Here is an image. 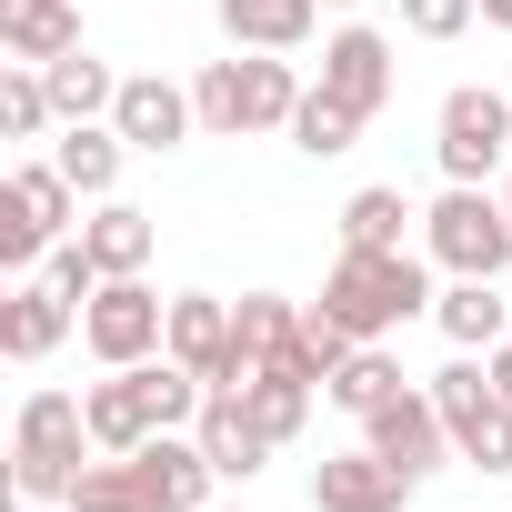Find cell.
Returning a JSON list of instances; mask_svg holds the SVG:
<instances>
[{
  "mask_svg": "<svg viewBox=\"0 0 512 512\" xmlns=\"http://www.w3.org/2000/svg\"><path fill=\"white\" fill-rule=\"evenodd\" d=\"M41 272H51L71 302H91V292H101V262H91V241H81V231H71V241H51V262H41Z\"/></svg>",
  "mask_w": 512,
  "mask_h": 512,
  "instance_id": "cell-32",
  "label": "cell"
},
{
  "mask_svg": "<svg viewBox=\"0 0 512 512\" xmlns=\"http://www.w3.org/2000/svg\"><path fill=\"white\" fill-rule=\"evenodd\" d=\"M141 492H151V512H211V452H201V432H151L141 452Z\"/></svg>",
  "mask_w": 512,
  "mask_h": 512,
  "instance_id": "cell-14",
  "label": "cell"
},
{
  "mask_svg": "<svg viewBox=\"0 0 512 512\" xmlns=\"http://www.w3.org/2000/svg\"><path fill=\"white\" fill-rule=\"evenodd\" d=\"M422 251L452 282H502L512 272V201L492 181H442V201L422 211Z\"/></svg>",
  "mask_w": 512,
  "mask_h": 512,
  "instance_id": "cell-4",
  "label": "cell"
},
{
  "mask_svg": "<svg viewBox=\"0 0 512 512\" xmlns=\"http://www.w3.org/2000/svg\"><path fill=\"white\" fill-rule=\"evenodd\" d=\"M71 512H151V492H141V462H131V452H101V462H81V482H71Z\"/></svg>",
  "mask_w": 512,
  "mask_h": 512,
  "instance_id": "cell-29",
  "label": "cell"
},
{
  "mask_svg": "<svg viewBox=\"0 0 512 512\" xmlns=\"http://www.w3.org/2000/svg\"><path fill=\"white\" fill-rule=\"evenodd\" d=\"M502 151H512V101L482 91V81L442 91V111H432V161H442V181H492Z\"/></svg>",
  "mask_w": 512,
  "mask_h": 512,
  "instance_id": "cell-8",
  "label": "cell"
},
{
  "mask_svg": "<svg viewBox=\"0 0 512 512\" xmlns=\"http://www.w3.org/2000/svg\"><path fill=\"white\" fill-rule=\"evenodd\" d=\"M322 11H362V0H322Z\"/></svg>",
  "mask_w": 512,
  "mask_h": 512,
  "instance_id": "cell-35",
  "label": "cell"
},
{
  "mask_svg": "<svg viewBox=\"0 0 512 512\" xmlns=\"http://www.w3.org/2000/svg\"><path fill=\"white\" fill-rule=\"evenodd\" d=\"M322 91H332V101H352V111L372 121V111L392 101V41H382L372 21H342V31L322 41Z\"/></svg>",
  "mask_w": 512,
  "mask_h": 512,
  "instance_id": "cell-13",
  "label": "cell"
},
{
  "mask_svg": "<svg viewBox=\"0 0 512 512\" xmlns=\"http://www.w3.org/2000/svg\"><path fill=\"white\" fill-rule=\"evenodd\" d=\"M0 131H11V141H41V131H61L41 61H0Z\"/></svg>",
  "mask_w": 512,
  "mask_h": 512,
  "instance_id": "cell-28",
  "label": "cell"
},
{
  "mask_svg": "<svg viewBox=\"0 0 512 512\" xmlns=\"http://www.w3.org/2000/svg\"><path fill=\"white\" fill-rule=\"evenodd\" d=\"M432 322H442L452 352H492V342H512V312H502L492 282H452V292L432 302Z\"/></svg>",
  "mask_w": 512,
  "mask_h": 512,
  "instance_id": "cell-24",
  "label": "cell"
},
{
  "mask_svg": "<svg viewBox=\"0 0 512 512\" xmlns=\"http://www.w3.org/2000/svg\"><path fill=\"white\" fill-rule=\"evenodd\" d=\"M241 402H251V422H262L272 442H292V432L312 422V382H302V372H251Z\"/></svg>",
  "mask_w": 512,
  "mask_h": 512,
  "instance_id": "cell-30",
  "label": "cell"
},
{
  "mask_svg": "<svg viewBox=\"0 0 512 512\" xmlns=\"http://www.w3.org/2000/svg\"><path fill=\"white\" fill-rule=\"evenodd\" d=\"M482 362H492V382H502V402H512V342H492Z\"/></svg>",
  "mask_w": 512,
  "mask_h": 512,
  "instance_id": "cell-33",
  "label": "cell"
},
{
  "mask_svg": "<svg viewBox=\"0 0 512 512\" xmlns=\"http://www.w3.org/2000/svg\"><path fill=\"white\" fill-rule=\"evenodd\" d=\"M412 221H422V211H412L392 181H362V191L342 201V251H412V241H402Z\"/></svg>",
  "mask_w": 512,
  "mask_h": 512,
  "instance_id": "cell-23",
  "label": "cell"
},
{
  "mask_svg": "<svg viewBox=\"0 0 512 512\" xmlns=\"http://www.w3.org/2000/svg\"><path fill=\"white\" fill-rule=\"evenodd\" d=\"M432 402H442V422H452V462H472V472H512V402H502L492 362L452 352V362L432 372Z\"/></svg>",
  "mask_w": 512,
  "mask_h": 512,
  "instance_id": "cell-6",
  "label": "cell"
},
{
  "mask_svg": "<svg viewBox=\"0 0 512 512\" xmlns=\"http://www.w3.org/2000/svg\"><path fill=\"white\" fill-rule=\"evenodd\" d=\"M81 241H91V262H101V282H121V272H141L151 251H161V221L141 211V201H91V221H81Z\"/></svg>",
  "mask_w": 512,
  "mask_h": 512,
  "instance_id": "cell-18",
  "label": "cell"
},
{
  "mask_svg": "<svg viewBox=\"0 0 512 512\" xmlns=\"http://www.w3.org/2000/svg\"><path fill=\"white\" fill-rule=\"evenodd\" d=\"M81 342H91V362H101V372L151 362V352L171 342V302H161L141 272H121V282H101V292L81 302Z\"/></svg>",
  "mask_w": 512,
  "mask_h": 512,
  "instance_id": "cell-7",
  "label": "cell"
},
{
  "mask_svg": "<svg viewBox=\"0 0 512 512\" xmlns=\"http://www.w3.org/2000/svg\"><path fill=\"white\" fill-rule=\"evenodd\" d=\"M0 51H11V61L81 51V0H0Z\"/></svg>",
  "mask_w": 512,
  "mask_h": 512,
  "instance_id": "cell-20",
  "label": "cell"
},
{
  "mask_svg": "<svg viewBox=\"0 0 512 512\" xmlns=\"http://www.w3.org/2000/svg\"><path fill=\"white\" fill-rule=\"evenodd\" d=\"M482 21H492V31H502V41H512V0H482Z\"/></svg>",
  "mask_w": 512,
  "mask_h": 512,
  "instance_id": "cell-34",
  "label": "cell"
},
{
  "mask_svg": "<svg viewBox=\"0 0 512 512\" xmlns=\"http://www.w3.org/2000/svg\"><path fill=\"white\" fill-rule=\"evenodd\" d=\"M422 482L412 472H392L372 442L362 452H332V462H312V512H402Z\"/></svg>",
  "mask_w": 512,
  "mask_h": 512,
  "instance_id": "cell-11",
  "label": "cell"
},
{
  "mask_svg": "<svg viewBox=\"0 0 512 512\" xmlns=\"http://www.w3.org/2000/svg\"><path fill=\"white\" fill-rule=\"evenodd\" d=\"M302 91H312V81L292 71V51H241V61H201V81H191V101H201V131H211V141L292 131Z\"/></svg>",
  "mask_w": 512,
  "mask_h": 512,
  "instance_id": "cell-3",
  "label": "cell"
},
{
  "mask_svg": "<svg viewBox=\"0 0 512 512\" xmlns=\"http://www.w3.org/2000/svg\"><path fill=\"white\" fill-rule=\"evenodd\" d=\"M11 201H21L51 241H71V231H81V191H71V171H61V161H11Z\"/></svg>",
  "mask_w": 512,
  "mask_h": 512,
  "instance_id": "cell-26",
  "label": "cell"
},
{
  "mask_svg": "<svg viewBox=\"0 0 512 512\" xmlns=\"http://www.w3.org/2000/svg\"><path fill=\"white\" fill-rule=\"evenodd\" d=\"M392 392H412V382H402V362H392L382 342H352V352H342V372L322 382V402H342L352 422H362V412H382Z\"/></svg>",
  "mask_w": 512,
  "mask_h": 512,
  "instance_id": "cell-25",
  "label": "cell"
},
{
  "mask_svg": "<svg viewBox=\"0 0 512 512\" xmlns=\"http://www.w3.org/2000/svg\"><path fill=\"white\" fill-rule=\"evenodd\" d=\"M352 141H362V111H352V101H332V91L312 81V91H302V111H292V151H302V161H342Z\"/></svg>",
  "mask_w": 512,
  "mask_h": 512,
  "instance_id": "cell-27",
  "label": "cell"
},
{
  "mask_svg": "<svg viewBox=\"0 0 512 512\" xmlns=\"http://www.w3.org/2000/svg\"><path fill=\"white\" fill-rule=\"evenodd\" d=\"M41 81H51L61 121H111V101H121V71L101 51H61V61H41Z\"/></svg>",
  "mask_w": 512,
  "mask_h": 512,
  "instance_id": "cell-22",
  "label": "cell"
},
{
  "mask_svg": "<svg viewBox=\"0 0 512 512\" xmlns=\"http://www.w3.org/2000/svg\"><path fill=\"white\" fill-rule=\"evenodd\" d=\"M51 161L71 171V191H81V201H111V191H121V161H131V141H121L111 121H61Z\"/></svg>",
  "mask_w": 512,
  "mask_h": 512,
  "instance_id": "cell-21",
  "label": "cell"
},
{
  "mask_svg": "<svg viewBox=\"0 0 512 512\" xmlns=\"http://www.w3.org/2000/svg\"><path fill=\"white\" fill-rule=\"evenodd\" d=\"M432 251H342L322 272V312L352 332V342H392L412 312H432Z\"/></svg>",
  "mask_w": 512,
  "mask_h": 512,
  "instance_id": "cell-2",
  "label": "cell"
},
{
  "mask_svg": "<svg viewBox=\"0 0 512 512\" xmlns=\"http://www.w3.org/2000/svg\"><path fill=\"white\" fill-rule=\"evenodd\" d=\"M231 51H302L312 21H322V0H211Z\"/></svg>",
  "mask_w": 512,
  "mask_h": 512,
  "instance_id": "cell-19",
  "label": "cell"
},
{
  "mask_svg": "<svg viewBox=\"0 0 512 512\" xmlns=\"http://www.w3.org/2000/svg\"><path fill=\"white\" fill-rule=\"evenodd\" d=\"M81 402H91V442L101 452H141L151 432H191L201 402H211V382L181 372L171 352H151V362H121L111 382H91Z\"/></svg>",
  "mask_w": 512,
  "mask_h": 512,
  "instance_id": "cell-1",
  "label": "cell"
},
{
  "mask_svg": "<svg viewBox=\"0 0 512 512\" xmlns=\"http://www.w3.org/2000/svg\"><path fill=\"white\" fill-rule=\"evenodd\" d=\"M302 342V302H282V292H241L231 302V392L262 372V362H282Z\"/></svg>",
  "mask_w": 512,
  "mask_h": 512,
  "instance_id": "cell-16",
  "label": "cell"
},
{
  "mask_svg": "<svg viewBox=\"0 0 512 512\" xmlns=\"http://www.w3.org/2000/svg\"><path fill=\"white\" fill-rule=\"evenodd\" d=\"M71 322H81V302L51 272H31V282H11V302H0V352L11 362H51L71 342Z\"/></svg>",
  "mask_w": 512,
  "mask_h": 512,
  "instance_id": "cell-12",
  "label": "cell"
},
{
  "mask_svg": "<svg viewBox=\"0 0 512 512\" xmlns=\"http://www.w3.org/2000/svg\"><path fill=\"white\" fill-rule=\"evenodd\" d=\"M502 201H512V171H502Z\"/></svg>",
  "mask_w": 512,
  "mask_h": 512,
  "instance_id": "cell-36",
  "label": "cell"
},
{
  "mask_svg": "<svg viewBox=\"0 0 512 512\" xmlns=\"http://www.w3.org/2000/svg\"><path fill=\"white\" fill-rule=\"evenodd\" d=\"M81 452H101L91 442V402L81 392H31L21 422H11V492L21 502H71Z\"/></svg>",
  "mask_w": 512,
  "mask_h": 512,
  "instance_id": "cell-5",
  "label": "cell"
},
{
  "mask_svg": "<svg viewBox=\"0 0 512 512\" xmlns=\"http://www.w3.org/2000/svg\"><path fill=\"white\" fill-rule=\"evenodd\" d=\"M191 432H201V452H211V472H221V482H251V472H262V462L282 452L262 422H251V402H241V392H211Z\"/></svg>",
  "mask_w": 512,
  "mask_h": 512,
  "instance_id": "cell-17",
  "label": "cell"
},
{
  "mask_svg": "<svg viewBox=\"0 0 512 512\" xmlns=\"http://www.w3.org/2000/svg\"><path fill=\"white\" fill-rule=\"evenodd\" d=\"M181 372H201L211 392H231V302H211V292H181L171 302V342H161Z\"/></svg>",
  "mask_w": 512,
  "mask_h": 512,
  "instance_id": "cell-15",
  "label": "cell"
},
{
  "mask_svg": "<svg viewBox=\"0 0 512 512\" xmlns=\"http://www.w3.org/2000/svg\"><path fill=\"white\" fill-rule=\"evenodd\" d=\"M482 21V0H402V31L412 41H462Z\"/></svg>",
  "mask_w": 512,
  "mask_h": 512,
  "instance_id": "cell-31",
  "label": "cell"
},
{
  "mask_svg": "<svg viewBox=\"0 0 512 512\" xmlns=\"http://www.w3.org/2000/svg\"><path fill=\"white\" fill-rule=\"evenodd\" d=\"M362 442L392 462V472H442L452 462V422H442V402H432V382H412V392H392L382 412H362Z\"/></svg>",
  "mask_w": 512,
  "mask_h": 512,
  "instance_id": "cell-9",
  "label": "cell"
},
{
  "mask_svg": "<svg viewBox=\"0 0 512 512\" xmlns=\"http://www.w3.org/2000/svg\"><path fill=\"white\" fill-rule=\"evenodd\" d=\"M111 131H121L131 151H151V161H161V151H181V141L201 131V101H191L181 81H161V71H131V81H121V101H111Z\"/></svg>",
  "mask_w": 512,
  "mask_h": 512,
  "instance_id": "cell-10",
  "label": "cell"
}]
</instances>
